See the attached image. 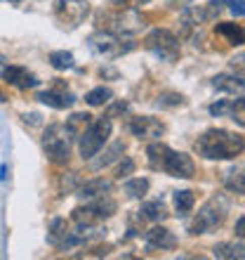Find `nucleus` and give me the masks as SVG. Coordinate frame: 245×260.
<instances>
[{
	"label": "nucleus",
	"mask_w": 245,
	"mask_h": 260,
	"mask_svg": "<svg viewBox=\"0 0 245 260\" xmlns=\"http://www.w3.org/2000/svg\"><path fill=\"white\" fill-rule=\"evenodd\" d=\"M10 3H19V0H10Z\"/></svg>",
	"instance_id": "obj_36"
},
{
	"label": "nucleus",
	"mask_w": 245,
	"mask_h": 260,
	"mask_svg": "<svg viewBox=\"0 0 245 260\" xmlns=\"http://www.w3.org/2000/svg\"><path fill=\"white\" fill-rule=\"evenodd\" d=\"M90 123H92V116H90V114H85V111H83V114H73V116H71V118L66 121L68 130H71V133H73L75 137L80 135V133H83L85 128H88Z\"/></svg>",
	"instance_id": "obj_26"
},
{
	"label": "nucleus",
	"mask_w": 245,
	"mask_h": 260,
	"mask_svg": "<svg viewBox=\"0 0 245 260\" xmlns=\"http://www.w3.org/2000/svg\"><path fill=\"white\" fill-rule=\"evenodd\" d=\"M73 222L78 227H92L99 222V215H97L95 206L92 204H85V206H78L73 211Z\"/></svg>",
	"instance_id": "obj_18"
},
{
	"label": "nucleus",
	"mask_w": 245,
	"mask_h": 260,
	"mask_svg": "<svg viewBox=\"0 0 245 260\" xmlns=\"http://www.w3.org/2000/svg\"><path fill=\"white\" fill-rule=\"evenodd\" d=\"M245 140L240 133H231L224 128H210L196 140L198 156L210 161H229L243 154Z\"/></svg>",
	"instance_id": "obj_1"
},
{
	"label": "nucleus",
	"mask_w": 245,
	"mask_h": 260,
	"mask_svg": "<svg viewBox=\"0 0 245 260\" xmlns=\"http://www.w3.org/2000/svg\"><path fill=\"white\" fill-rule=\"evenodd\" d=\"M90 14V3L88 0H57L55 5V17L61 26L75 28L88 19Z\"/></svg>",
	"instance_id": "obj_9"
},
{
	"label": "nucleus",
	"mask_w": 245,
	"mask_h": 260,
	"mask_svg": "<svg viewBox=\"0 0 245 260\" xmlns=\"http://www.w3.org/2000/svg\"><path fill=\"white\" fill-rule=\"evenodd\" d=\"M212 253H215V258H238L243 260V241H238V244H229V241H222V244H217V246L212 248Z\"/></svg>",
	"instance_id": "obj_19"
},
{
	"label": "nucleus",
	"mask_w": 245,
	"mask_h": 260,
	"mask_svg": "<svg viewBox=\"0 0 245 260\" xmlns=\"http://www.w3.org/2000/svg\"><path fill=\"white\" fill-rule=\"evenodd\" d=\"M3 81L12 88H19V90H28V88H35L38 85V76L31 74L28 69L24 67H5L3 69Z\"/></svg>",
	"instance_id": "obj_11"
},
{
	"label": "nucleus",
	"mask_w": 245,
	"mask_h": 260,
	"mask_svg": "<svg viewBox=\"0 0 245 260\" xmlns=\"http://www.w3.org/2000/svg\"><path fill=\"white\" fill-rule=\"evenodd\" d=\"M130 0H111V5H116V7H125Z\"/></svg>",
	"instance_id": "obj_33"
},
{
	"label": "nucleus",
	"mask_w": 245,
	"mask_h": 260,
	"mask_svg": "<svg viewBox=\"0 0 245 260\" xmlns=\"http://www.w3.org/2000/svg\"><path fill=\"white\" fill-rule=\"evenodd\" d=\"M226 213H229V201H226L222 194L208 199L203 204V208L196 213V218L191 220L189 232L191 234H208L212 230H217L222 222H224Z\"/></svg>",
	"instance_id": "obj_4"
},
{
	"label": "nucleus",
	"mask_w": 245,
	"mask_h": 260,
	"mask_svg": "<svg viewBox=\"0 0 245 260\" xmlns=\"http://www.w3.org/2000/svg\"><path fill=\"white\" fill-rule=\"evenodd\" d=\"M170 215L168 213V206L163 201H146V204L139 208V218L142 220H151V222H160Z\"/></svg>",
	"instance_id": "obj_16"
},
{
	"label": "nucleus",
	"mask_w": 245,
	"mask_h": 260,
	"mask_svg": "<svg viewBox=\"0 0 245 260\" xmlns=\"http://www.w3.org/2000/svg\"><path fill=\"white\" fill-rule=\"evenodd\" d=\"M175 208H177L179 215H186V213L193 211V206H196V197H193V192L191 189H179V192H175Z\"/></svg>",
	"instance_id": "obj_21"
},
{
	"label": "nucleus",
	"mask_w": 245,
	"mask_h": 260,
	"mask_svg": "<svg viewBox=\"0 0 245 260\" xmlns=\"http://www.w3.org/2000/svg\"><path fill=\"white\" fill-rule=\"evenodd\" d=\"M128 128H130V133H132L137 140H144V142L158 140V137H163V133H165L163 121H158V118H153V116H135V118H130Z\"/></svg>",
	"instance_id": "obj_10"
},
{
	"label": "nucleus",
	"mask_w": 245,
	"mask_h": 260,
	"mask_svg": "<svg viewBox=\"0 0 245 260\" xmlns=\"http://www.w3.org/2000/svg\"><path fill=\"white\" fill-rule=\"evenodd\" d=\"M99 21H102L104 31H111V34H116V36H132L144 26V19L135 10H123V7H118V12L102 14Z\"/></svg>",
	"instance_id": "obj_8"
},
{
	"label": "nucleus",
	"mask_w": 245,
	"mask_h": 260,
	"mask_svg": "<svg viewBox=\"0 0 245 260\" xmlns=\"http://www.w3.org/2000/svg\"><path fill=\"white\" fill-rule=\"evenodd\" d=\"M151 182L146 178H130L125 185H123V189H125V194L132 199H142L146 197V192H149Z\"/></svg>",
	"instance_id": "obj_23"
},
{
	"label": "nucleus",
	"mask_w": 245,
	"mask_h": 260,
	"mask_svg": "<svg viewBox=\"0 0 245 260\" xmlns=\"http://www.w3.org/2000/svg\"><path fill=\"white\" fill-rule=\"evenodd\" d=\"M212 85L224 92H243V76H231V74H219L212 78Z\"/></svg>",
	"instance_id": "obj_17"
},
{
	"label": "nucleus",
	"mask_w": 245,
	"mask_h": 260,
	"mask_svg": "<svg viewBox=\"0 0 245 260\" xmlns=\"http://www.w3.org/2000/svg\"><path fill=\"white\" fill-rule=\"evenodd\" d=\"M113 189V182L111 180H104V178H95V180H88L85 185L78 189V197L83 199H97V197H104V194H111Z\"/></svg>",
	"instance_id": "obj_14"
},
{
	"label": "nucleus",
	"mask_w": 245,
	"mask_h": 260,
	"mask_svg": "<svg viewBox=\"0 0 245 260\" xmlns=\"http://www.w3.org/2000/svg\"><path fill=\"white\" fill-rule=\"evenodd\" d=\"M111 100H113V90L104 88V85H99V88H95V90H90L88 95H85V102H88L90 107H104V104H109Z\"/></svg>",
	"instance_id": "obj_24"
},
{
	"label": "nucleus",
	"mask_w": 245,
	"mask_h": 260,
	"mask_svg": "<svg viewBox=\"0 0 245 260\" xmlns=\"http://www.w3.org/2000/svg\"><path fill=\"white\" fill-rule=\"evenodd\" d=\"M88 45L95 55L106 57V59H116V57L125 55V52H130V50L135 48V43H128V45H125L123 36H116V34H111V31H104V28H99V31H95V34L90 36Z\"/></svg>",
	"instance_id": "obj_7"
},
{
	"label": "nucleus",
	"mask_w": 245,
	"mask_h": 260,
	"mask_svg": "<svg viewBox=\"0 0 245 260\" xmlns=\"http://www.w3.org/2000/svg\"><path fill=\"white\" fill-rule=\"evenodd\" d=\"M236 237H238V239H243L245 237V218L243 215H240L238 222H236Z\"/></svg>",
	"instance_id": "obj_31"
},
{
	"label": "nucleus",
	"mask_w": 245,
	"mask_h": 260,
	"mask_svg": "<svg viewBox=\"0 0 245 260\" xmlns=\"http://www.w3.org/2000/svg\"><path fill=\"white\" fill-rule=\"evenodd\" d=\"M0 178L7 180V166H3V168H0Z\"/></svg>",
	"instance_id": "obj_34"
},
{
	"label": "nucleus",
	"mask_w": 245,
	"mask_h": 260,
	"mask_svg": "<svg viewBox=\"0 0 245 260\" xmlns=\"http://www.w3.org/2000/svg\"><path fill=\"white\" fill-rule=\"evenodd\" d=\"M144 48L151 50L163 62H177L179 55H182V43L168 28H153V31H149V36L144 38Z\"/></svg>",
	"instance_id": "obj_6"
},
{
	"label": "nucleus",
	"mask_w": 245,
	"mask_h": 260,
	"mask_svg": "<svg viewBox=\"0 0 245 260\" xmlns=\"http://www.w3.org/2000/svg\"><path fill=\"white\" fill-rule=\"evenodd\" d=\"M146 156H149V166L153 171H163V173H168V175H172V178L189 180L196 175V164H193V158H191L189 154H184V151L170 149V147L163 142L149 144Z\"/></svg>",
	"instance_id": "obj_2"
},
{
	"label": "nucleus",
	"mask_w": 245,
	"mask_h": 260,
	"mask_svg": "<svg viewBox=\"0 0 245 260\" xmlns=\"http://www.w3.org/2000/svg\"><path fill=\"white\" fill-rule=\"evenodd\" d=\"M132 173H135V161L132 158H123L116 168V178H128Z\"/></svg>",
	"instance_id": "obj_29"
},
{
	"label": "nucleus",
	"mask_w": 245,
	"mask_h": 260,
	"mask_svg": "<svg viewBox=\"0 0 245 260\" xmlns=\"http://www.w3.org/2000/svg\"><path fill=\"white\" fill-rule=\"evenodd\" d=\"M123 151H125V144H123V142H113L109 149L104 151L102 156L97 158V161H92V168H95V171H99V168H104V166L113 164L118 156H123Z\"/></svg>",
	"instance_id": "obj_20"
},
{
	"label": "nucleus",
	"mask_w": 245,
	"mask_h": 260,
	"mask_svg": "<svg viewBox=\"0 0 245 260\" xmlns=\"http://www.w3.org/2000/svg\"><path fill=\"white\" fill-rule=\"evenodd\" d=\"M109 135H111V118L109 116H102V118H97V121H92V123L78 135L80 156L85 158V161L95 158L97 154L102 151L104 144H106Z\"/></svg>",
	"instance_id": "obj_5"
},
{
	"label": "nucleus",
	"mask_w": 245,
	"mask_h": 260,
	"mask_svg": "<svg viewBox=\"0 0 245 260\" xmlns=\"http://www.w3.org/2000/svg\"><path fill=\"white\" fill-rule=\"evenodd\" d=\"M38 100H40L43 104L52 107V109H68V107H73V102H75V97L71 95V92H66V88H64V85H57L55 90L40 92V95H38Z\"/></svg>",
	"instance_id": "obj_13"
},
{
	"label": "nucleus",
	"mask_w": 245,
	"mask_h": 260,
	"mask_svg": "<svg viewBox=\"0 0 245 260\" xmlns=\"http://www.w3.org/2000/svg\"><path fill=\"white\" fill-rule=\"evenodd\" d=\"M226 175H231V178H224V182H226V187L231 189L233 194H243L245 192V187H243V168H238V171H229Z\"/></svg>",
	"instance_id": "obj_27"
},
{
	"label": "nucleus",
	"mask_w": 245,
	"mask_h": 260,
	"mask_svg": "<svg viewBox=\"0 0 245 260\" xmlns=\"http://www.w3.org/2000/svg\"><path fill=\"white\" fill-rule=\"evenodd\" d=\"M156 104L160 109H170V107H182L184 104V97L179 92H160L156 100Z\"/></svg>",
	"instance_id": "obj_28"
},
{
	"label": "nucleus",
	"mask_w": 245,
	"mask_h": 260,
	"mask_svg": "<svg viewBox=\"0 0 245 260\" xmlns=\"http://www.w3.org/2000/svg\"><path fill=\"white\" fill-rule=\"evenodd\" d=\"M172 7H186V5H191V0H168Z\"/></svg>",
	"instance_id": "obj_32"
},
{
	"label": "nucleus",
	"mask_w": 245,
	"mask_h": 260,
	"mask_svg": "<svg viewBox=\"0 0 245 260\" xmlns=\"http://www.w3.org/2000/svg\"><path fill=\"white\" fill-rule=\"evenodd\" d=\"M217 34L224 36L231 45H243V41H245L243 26H238V24H217Z\"/></svg>",
	"instance_id": "obj_22"
},
{
	"label": "nucleus",
	"mask_w": 245,
	"mask_h": 260,
	"mask_svg": "<svg viewBox=\"0 0 245 260\" xmlns=\"http://www.w3.org/2000/svg\"><path fill=\"white\" fill-rule=\"evenodd\" d=\"M205 19H208V17H205L203 7L198 10V7H189V5H186V7H184V14H182V31H184V36H189L191 31L200 26Z\"/></svg>",
	"instance_id": "obj_15"
},
{
	"label": "nucleus",
	"mask_w": 245,
	"mask_h": 260,
	"mask_svg": "<svg viewBox=\"0 0 245 260\" xmlns=\"http://www.w3.org/2000/svg\"><path fill=\"white\" fill-rule=\"evenodd\" d=\"M50 64H52L57 71L73 69V55L66 52V50H55V52H50Z\"/></svg>",
	"instance_id": "obj_25"
},
{
	"label": "nucleus",
	"mask_w": 245,
	"mask_h": 260,
	"mask_svg": "<svg viewBox=\"0 0 245 260\" xmlns=\"http://www.w3.org/2000/svg\"><path fill=\"white\" fill-rule=\"evenodd\" d=\"M144 239H146L149 251H172V248H177V237L165 227H151L149 232L144 234Z\"/></svg>",
	"instance_id": "obj_12"
},
{
	"label": "nucleus",
	"mask_w": 245,
	"mask_h": 260,
	"mask_svg": "<svg viewBox=\"0 0 245 260\" xmlns=\"http://www.w3.org/2000/svg\"><path fill=\"white\" fill-rule=\"evenodd\" d=\"M0 102H7V97H5V92H0Z\"/></svg>",
	"instance_id": "obj_35"
},
{
	"label": "nucleus",
	"mask_w": 245,
	"mask_h": 260,
	"mask_svg": "<svg viewBox=\"0 0 245 260\" xmlns=\"http://www.w3.org/2000/svg\"><path fill=\"white\" fill-rule=\"evenodd\" d=\"M75 135L68 130L64 123H52L43 133V149L48 154V158L57 166H64L71 156V147H73Z\"/></svg>",
	"instance_id": "obj_3"
},
{
	"label": "nucleus",
	"mask_w": 245,
	"mask_h": 260,
	"mask_svg": "<svg viewBox=\"0 0 245 260\" xmlns=\"http://www.w3.org/2000/svg\"><path fill=\"white\" fill-rule=\"evenodd\" d=\"M231 12L236 17H243V0H231Z\"/></svg>",
	"instance_id": "obj_30"
}]
</instances>
